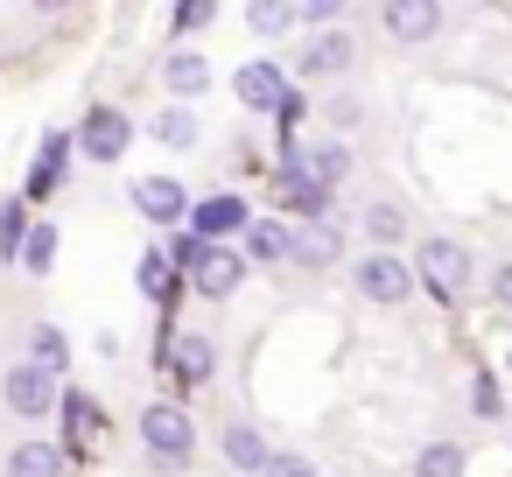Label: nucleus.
<instances>
[{
	"label": "nucleus",
	"mask_w": 512,
	"mask_h": 477,
	"mask_svg": "<svg viewBox=\"0 0 512 477\" xmlns=\"http://www.w3.org/2000/svg\"><path fill=\"white\" fill-rule=\"evenodd\" d=\"M414 477H463V442H428Z\"/></svg>",
	"instance_id": "nucleus-24"
},
{
	"label": "nucleus",
	"mask_w": 512,
	"mask_h": 477,
	"mask_svg": "<svg viewBox=\"0 0 512 477\" xmlns=\"http://www.w3.org/2000/svg\"><path fill=\"white\" fill-rule=\"evenodd\" d=\"M239 281H246V260H239L232 246H211L204 267H197V295H204V302H225Z\"/></svg>",
	"instance_id": "nucleus-11"
},
{
	"label": "nucleus",
	"mask_w": 512,
	"mask_h": 477,
	"mask_svg": "<svg viewBox=\"0 0 512 477\" xmlns=\"http://www.w3.org/2000/svg\"><path fill=\"white\" fill-rule=\"evenodd\" d=\"M344 253V232L330 225V218H309V232L295 239V260H309V267H330Z\"/></svg>",
	"instance_id": "nucleus-16"
},
{
	"label": "nucleus",
	"mask_w": 512,
	"mask_h": 477,
	"mask_svg": "<svg viewBox=\"0 0 512 477\" xmlns=\"http://www.w3.org/2000/svg\"><path fill=\"white\" fill-rule=\"evenodd\" d=\"M414 281H421L435 302H456V295L470 288V253H463L456 239H421V253H414Z\"/></svg>",
	"instance_id": "nucleus-2"
},
{
	"label": "nucleus",
	"mask_w": 512,
	"mask_h": 477,
	"mask_svg": "<svg viewBox=\"0 0 512 477\" xmlns=\"http://www.w3.org/2000/svg\"><path fill=\"white\" fill-rule=\"evenodd\" d=\"M169 288H176V260H169L162 246H155V253H141V295H148V302H162Z\"/></svg>",
	"instance_id": "nucleus-22"
},
{
	"label": "nucleus",
	"mask_w": 512,
	"mask_h": 477,
	"mask_svg": "<svg viewBox=\"0 0 512 477\" xmlns=\"http://www.w3.org/2000/svg\"><path fill=\"white\" fill-rule=\"evenodd\" d=\"M470 407H477V414H484V421H491V414H498V379H491V372H484V379H477V393H470Z\"/></svg>",
	"instance_id": "nucleus-30"
},
{
	"label": "nucleus",
	"mask_w": 512,
	"mask_h": 477,
	"mask_svg": "<svg viewBox=\"0 0 512 477\" xmlns=\"http://www.w3.org/2000/svg\"><path fill=\"white\" fill-rule=\"evenodd\" d=\"M8 477H64V449L57 442H15Z\"/></svg>",
	"instance_id": "nucleus-13"
},
{
	"label": "nucleus",
	"mask_w": 512,
	"mask_h": 477,
	"mask_svg": "<svg viewBox=\"0 0 512 477\" xmlns=\"http://www.w3.org/2000/svg\"><path fill=\"white\" fill-rule=\"evenodd\" d=\"M302 162L316 169V190H330V183H344V176H351V155H344L337 141H323V148H316V155H302Z\"/></svg>",
	"instance_id": "nucleus-25"
},
{
	"label": "nucleus",
	"mask_w": 512,
	"mask_h": 477,
	"mask_svg": "<svg viewBox=\"0 0 512 477\" xmlns=\"http://www.w3.org/2000/svg\"><path fill=\"white\" fill-rule=\"evenodd\" d=\"M127 134H134V127H127L120 106H92L85 127H78V148H85L92 162H120V155H127Z\"/></svg>",
	"instance_id": "nucleus-6"
},
{
	"label": "nucleus",
	"mask_w": 512,
	"mask_h": 477,
	"mask_svg": "<svg viewBox=\"0 0 512 477\" xmlns=\"http://www.w3.org/2000/svg\"><path fill=\"white\" fill-rule=\"evenodd\" d=\"M379 22H386V36H400V43H428V36L442 29V8H386Z\"/></svg>",
	"instance_id": "nucleus-14"
},
{
	"label": "nucleus",
	"mask_w": 512,
	"mask_h": 477,
	"mask_svg": "<svg viewBox=\"0 0 512 477\" xmlns=\"http://www.w3.org/2000/svg\"><path fill=\"white\" fill-rule=\"evenodd\" d=\"M148 134H155L162 148H190V141H197V113H183V106H162V113L148 120Z\"/></svg>",
	"instance_id": "nucleus-19"
},
{
	"label": "nucleus",
	"mask_w": 512,
	"mask_h": 477,
	"mask_svg": "<svg viewBox=\"0 0 512 477\" xmlns=\"http://www.w3.org/2000/svg\"><path fill=\"white\" fill-rule=\"evenodd\" d=\"M134 204H141V218H155V225H183L197 204L183 197V183H169V176H141L134 183Z\"/></svg>",
	"instance_id": "nucleus-9"
},
{
	"label": "nucleus",
	"mask_w": 512,
	"mask_h": 477,
	"mask_svg": "<svg viewBox=\"0 0 512 477\" xmlns=\"http://www.w3.org/2000/svg\"><path fill=\"white\" fill-rule=\"evenodd\" d=\"M64 428H71L78 449H92V435H99V407H92L85 393H64Z\"/></svg>",
	"instance_id": "nucleus-23"
},
{
	"label": "nucleus",
	"mask_w": 512,
	"mask_h": 477,
	"mask_svg": "<svg viewBox=\"0 0 512 477\" xmlns=\"http://www.w3.org/2000/svg\"><path fill=\"white\" fill-rule=\"evenodd\" d=\"M232 92L246 99V113H281V99H288V78H281L267 57H253V64H239Z\"/></svg>",
	"instance_id": "nucleus-7"
},
{
	"label": "nucleus",
	"mask_w": 512,
	"mask_h": 477,
	"mask_svg": "<svg viewBox=\"0 0 512 477\" xmlns=\"http://www.w3.org/2000/svg\"><path fill=\"white\" fill-rule=\"evenodd\" d=\"M211 15H218V8H176V29H204Z\"/></svg>",
	"instance_id": "nucleus-32"
},
{
	"label": "nucleus",
	"mask_w": 512,
	"mask_h": 477,
	"mask_svg": "<svg viewBox=\"0 0 512 477\" xmlns=\"http://www.w3.org/2000/svg\"><path fill=\"white\" fill-rule=\"evenodd\" d=\"M344 64H351V43H344V36H316V43L302 50L295 71H302V78H337Z\"/></svg>",
	"instance_id": "nucleus-15"
},
{
	"label": "nucleus",
	"mask_w": 512,
	"mask_h": 477,
	"mask_svg": "<svg viewBox=\"0 0 512 477\" xmlns=\"http://www.w3.org/2000/svg\"><path fill=\"white\" fill-rule=\"evenodd\" d=\"M162 358H169L176 386H204V379H211V365H218V351H211V337H204V330H169V337H162Z\"/></svg>",
	"instance_id": "nucleus-5"
},
{
	"label": "nucleus",
	"mask_w": 512,
	"mask_h": 477,
	"mask_svg": "<svg viewBox=\"0 0 512 477\" xmlns=\"http://www.w3.org/2000/svg\"><path fill=\"white\" fill-rule=\"evenodd\" d=\"M50 260H57V225L43 218V225L29 232V246H22V267H29V274H50Z\"/></svg>",
	"instance_id": "nucleus-27"
},
{
	"label": "nucleus",
	"mask_w": 512,
	"mask_h": 477,
	"mask_svg": "<svg viewBox=\"0 0 512 477\" xmlns=\"http://www.w3.org/2000/svg\"><path fill=\"white\" fill-rule=\"evenodd\" d=\"M71 148H78V134H64V127H50V134H43V148H36V169H29V197H50V190H64V176H71Z\"/></svg>",
	"instance_id": "nucleus-8"
},
{
	"label": "nucleus",
	"mask_w": 512,
	"mask_h": 477,
	"mask_svg": "<svg viewBox=\"0 0 512 477\" xmlns=\"http://www.w3.org/2000/svg\"><path fill=\"white\" fill-rule=\"evenodd\" d=\"M29 365H43V372H57V379H64L71 344H64V330H57V323H36V330H29Z\"/></svg>",
	"instance_id": "nucleus-18"
},
{
	"label": "nucleus",
	"mask_w": 512,
	"mask_h": 477,
	"mask_svg": "<svg viewBox=\"0 0 512 477\" xmlns=\"http://www.w3.org/2000/svg\"><path fill=\"white\" fill-rule=\"evenodd\" d=\"M246 253L253 260H295V239H288V225H253L246 232Z\"/></svg>",
	"instance_id": "nucleus-21"
},
{
	"label": "nucleus",
	"mask_w": 512,
	"mask_h": 477,
	"mask_svg": "<svg viewBox=\"0 0 512 477\" xmlns=\"http://www.w3.org/2000/svg\"><path fill=\"white\" fill-rule=\"evenodd\" d=\"M162 85H169L176 99H190V92L211 85V64H204L197 50H176V57H162Z\"/></svg>",
	"instance_id": "nucleus-12"
},
{
	"label": "nucleus",
	"mask_w": 512,
	"mask_h": 477,
	"mask_svg": "<svg viewBox=\"0 0 512 477\" xmlns=\"http://www.w3.org/2000/svg\"><path fill=\"white\" fill-rule=\"evenodd\" d=\"M190 232L204 239V246H218V239H232V232H246V197H204L197 211H190Z\"/></svg>",
	"instance_id": "nucleus-10"
},
{
	"label": "nucleus",
	"mask_w": 512,
	"mask_h": 477,
	"mask_svg": "<svg viewBox=\"0 0 512 477\" xmlns=\"http://www.w3.org/2000/svg\"><path fill=\"white\" fill-rule=\"evenodd\" d=\"M29 211H22V197H8V204H0V253H8V260H22V246H29Z\"/></svg>",
	"instance_id": "nucleus-20"
},
{
	"label": "nucleus",
	"mask_w": 512,
	"mask_h": 477,
	"mask_svg": "<svg viewBox=\"0 0 512 477\" xmlns=\"http://www.w3.org/2000/svg\"><path fill=\"white\" fill-rule=\"evenodd\" d=\"M162 253H169V260H176V267H204V253H211V246H204V239H197V232H176V239H169V246H162Z\"/></svg>",
	"instance_id": "nucleus-28"
},
{
	"label": "nucleus",
	"mask_w": 512,
	"mask_h": 477,
	"mask_svg": "<svg viewBox=\"0 0 512 477\" xmlns=\"http://www.w3.org/2000/svg\"><path fill=\"white\" fill-rule=\"evenodd\" d=\"M141 442H148V456L162 470H183L190 449H197V428H190V414L176 400H155V407H141Z\"/></svg>",
	"instance_id": "nucleus-1"
},
{
	"label": "nucleus",
	"mask_w": 512,
	"mask_h": 477,
	"mask_svg": "<svg viewBox=\"0 0 512 477\" xmlns=\"http://www.w3.org/2000/svg\"><path fill=\"white\" fill-rule=\"evenodd\" d=\"M365 232H372V253H393V239L407 232V218H400L393 204H372V211H365Z\"/></svg>",
	"instance_id": "nucleus-26"
},
{
	"label": "nucleus",
	"mask_w": 512,
	"mask_h": 477,
	"mask_svg": "<svg viewBox=\"0 0 512 477\" xmlns=\"http://www.w3.org/2000/svg\"><path fill=\"white\" fill-rule=\"evenodd\" d=\"M8 407H15L22 421H43L50 407H64L57 372H43V365H15V372H8Z\"/></svg>",
	"instance_id": "nucleus-4"
},
{
	"label": "nucleus",
	"mask_w": 512,
	"mask_h": 477,
	"mask_svg": "<svg viewBox=\"0 0 512 477\" xmlns=\"http://www.w3.org/2000/svg\"><path fill=\"white\" fill-rule=\"evenodd\" d=\"M267 477H316V463H302V456H274Z\"/></svg>",
	"instance_id": "nucleus-31"
},
{
	"label": "nucleus",
	"mask_w": 512,
	"mask_h": 477,
	"mask_svg": "<svg viewBox=\"0 0 512 477\" xmlns=\"http://www.w3.org/2000/svg\"><path fill=\"white\" fill-rule=\"evenodd\" d=\"M351 288H358L365 302H386V309H393V302H407L421 281H414L407 260H393V253H365V260L351 267Z\"/></svg>",
	"instance_id": "nucleus-3"
},
{
	"label": "nucleus",
	"mask_w": 512,
	"mask_h": 477,
	"mask_svg": "<svg viewBox=\"0 0 512 477\" xmlns=\"http://www.w3.org/2000/svg\"><path fill=\"white\" fill-rule=\"evenodd\" d=\"M225 456H232L239 470H253V477H267V463H274V456H267V442H260V428H246V421H232V428H225Z\"/></svg>",
	"instance_id": "nucleus-17"
},
{
	"label": "nucleus",
	"mask_w": 512,
	"mask_h": 477,
	"mask_svg": "<svg viewBox=\"0 0 512 477\" xmlns=\"http://www.w3.org/2000/svg\"><path fill=\"white\" fill-rule=\"evenodd\" d=\"M246 22H253V36H281L295 22V8H246Z\"/></svg>",
	"instance_id": "nucleus-29"
},
{
	"label": "nucleus",
	"mask_w": 512,
	"mask_h": 477,
	"mask_svg": "<svg viewBox=\"0 0 512 477\" xmlns=\"http://www.w3.org/2000/svg\"><path fill=\"white\" fill-rule=\"evenodd\" d=\"M330 120L337 127H358V99H330Z\"/></svg>",
	"instance_id": "nucleus-33"
}]
</instances>
